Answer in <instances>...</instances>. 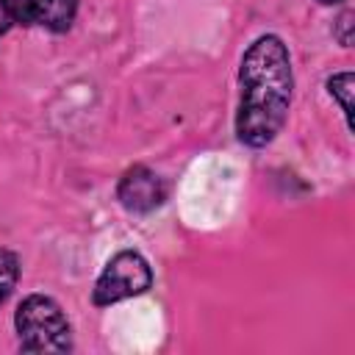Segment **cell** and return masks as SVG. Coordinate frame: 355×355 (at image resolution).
Instances as JSON below:
<instances>
[{"mask_svg": "<svg viewBox=\"0 0 355 355\" xmlns=\"http://www.w3.org/2000/svg\"><path fill=\"white\" fill-rule=\"evenodd\" d=\"M22 352H72V324L50 294H28L14 311Z\"/></svg>", "mask_w": 355, "mask_h": 355, "instance_id": "7a4b0ae2", "label": "cell"}, {"mask_svg": "<svg viewBox=\"0 0 355 355\" xmlns=\"http://www.w3.org/2000/svg\"><path fill=\"white\" fill-rule=\"evenodd\" d=\"M153 266L139 250H119L108 258L103 272L94 280L92 288V302L97 308H108L114 302L141 297L153 288Z\"/></svg>", "mask_w": 355, "mask_h": 355, "instance_id": "3957f363", "label": "cell"}, {"mask_svg": "<svg viewBox=\"0 0 355 355\" xmlns=\"http://www.w3.org/2000/svg\"><path fill=\"white\" fill-rule=\"evenodd\" d=\"M352 19H355L352 11H341L338 19L333 22V36L338 39L341 47H349V44H352V25H355Z\"/></svg>", "mask_w": 355, "mask_h": 355, "instance_id": "ba28073f", "label": "cell"}, {"mask_svg": "<svg viewBox=\"0 0 355 355\" xmlns=\"http://www.w3.org/2000/svg\"><path fill=\"white\" fill-rule=\"evenodd\" d=\"M6 19L50 33H67L78 14V0H0Z\"/></svg>", "mask_w": 355, "mask_h": 355, "instance_id": "5b68a950", "label": "cell"}, {"mask_svg": "<svg viewBox=\"0 0 355 355\" xmlns=\"http://www.w3.org/2000/svg\"><path fill=\"white\" fill-rule=\"evenodd\" d=\"M324 89H327V94L338 103V108H341V114H344V119H347V128L352 130V92H355V78H352V72H349V69H341V72L327 75Z\"/></svg>", "mask_w": 355, "mask_h": 355, "instance_id": "8992f818", "label": "cell"}, {"mask_svg": "<svg viewBox=\"0 0 355 355\" xmlns=\"http://www.w3.org/2000/svg\"><path fill=\"white\" fill-rule=\"evenodd\" d=\"M169 197L166 180L147 164L128 166L116 180V200L128 214H153Z\"/></svg>", "mask_w": 355, "mask_h": 355, "instance_id": "277c9868", "label": "cell"}, {"mask_svg": "<svg viewBox=\"0 0 355 355\" xmlns=\"http://www.w3.org/2000/svg\"><path fill=\"white\" fill-rule=\"evenodd\" d=\"M319 6H341V3H347V0H316Z\"/></svg>", "mask_w": 355, "mask_h": 355, "instance_id": "9c48e42d", "label": "cell"}, {"mask_svg": "<svg viewBox=\"0 0 355 355\" xmlns=\"http://www.w3.org/2000/svg\"><path fill=\"white\" fill-rule=\"evenodd\" d=\"M19 280V258L14 250L0 247V305L11 297V291L17 288Z\"/></svg>", "mask_w": 355, "mask_h": 355, "instance_id": "52a82bcc", "label": "cell"}, {"mask_svg": "<svg viewBox=\"0 0 355 355\" xmlns=\"http://www.w3.org/2000/svg\"><path fill=\"white\" fill-rule=\"evenodd\" d=\"M294 69L288 44L277 33L255 36L239 64L236 139L244 147H269L288 119Z\"/></svg>", "mask_w": 355, "mask_h": 355, "instance_id": "6da1fadb", "label": "cell"}]
</instances>
